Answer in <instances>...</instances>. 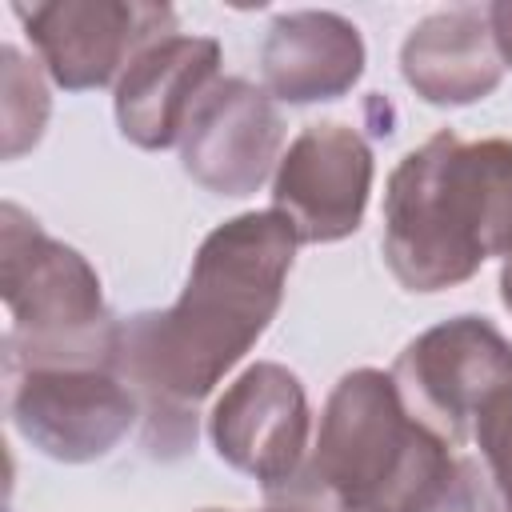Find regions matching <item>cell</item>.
Wrapping results in <instances>:
<instances>
[{
    "instance_id": "1",
    "label": "cell",
    "mask_w": 512,
    "mask_h": 512,
    "mask_svg": "<svg viewBox=\"0 0 512 512\" xmlns=\"http://www.w3.org/2000/svg\"><path fill=\"white\" fill-rule=\"evenodd\" d=\"M296 232L276 212L216 224L188 268L176 304L120 320L112 368L160 416H188L268 332L284 300Z\"/></svg>"
},
{
    "instance_id": "2",
    "label": "cell",
    "mask_w": 512,
    "mask_h": 512,
    "mask_svg": "<svg viewBox=\"0 0 512 512\" xmlns=\"http://www.w3.org/2000/svg\"><path fill=\"white\" fill-rule=\"evenodd\" d=\"M384 264L408 292H444L512 256V140L436 132L384 188Z\"/></svg>"
},
{
    "instance_id": "3",
    "label": "cell",
    "mask_w": 512,
    "mask_h": 512,
    "mask_svg": "<svg viewBox=\"0 0 512 512\" xmlns=\"http://www.w3.org/2000/svg\"><path fill=\"white\" fill-rule=\"evenodd\" d=\"M452 448L412 416L392 372L352 368L328 392L300 472L264 500L280 512H424L456 468Z\"/></svg>"
},
{
    "instance_id": "4",
    "label": "cell",
    "mask_w": 512,
    "mask_h": 512,
    "mask_svg": "<svg viewBox=\"0 0 512 512\" xmlns=\"http://www.w3.org/2000/svg\"><path fill=\"white\" fill-rule=\"evenodd\" d=\"M0 296L8 308L4 368H112L120 320L96 268L48 236L20 204H0Z\"/></svg>"
},
{
    "instance_id": "5",
    "label": "cell",
    "mask_w": 512,
    "mask_h": 512,
    "mask_svg": "<svg viewBox=\"0 0 512 512\" xmlns=\"http://www.w3.org/2000/svg\"><path fill=\"white\" fill-rule=\"evenodd\" d=\"M404 404L448 444H464L476 412L512 384V340L488 316H452L420 332L392 364Z\"/></svg>"
},
{
    "instance_id": "6",
    "label": "cell",
    "mask_w": 512,
    "mask_h": 512,
    "mask_svg": "<svg viewBox=\"0 0 512 512\" xmlns=\"http://www.w3.org/2000/svg\"><path fill=\"white\" fill-rule=\"evenodd\" d=\"M140 396L116 368L8 372V420L44 456L88 464L108 456L136 424Z\"/></svg>"
},
{
    "instance_id": "7",
    "label": "cell",
    "mask_w": 512,
    "mask_h": 512,
    "mask_svg": "<svg viewBox=\"0 0 512 512\" xmlns=\"http://www.w3.org/2000/svg\"><path fill=\"white\" fill-rule=\"evenodd\" d=\"M12 12L64 92L120 84L144 48L176 32V12L144 0H44Z\"/></svg>"
},
{
    "instance_id": "8",
    "label": "cell",
    "mask_w": 512,
    "mask_h": 512,
    "mask_svg": "<svg viewBox=\"0 0 512 512\" xmlns=\"http://www.w3.org/2000/svg\"><path fill=\"white\" fill-rule=\"evenodd\" d=\"M312 412L296 372L276 360L248 364L212 404L208 436L216 456L260 480L264 492L288 484L308 456Z\"/></svg>"
},
{
    "instance_id": "9",
    "label": "cell",
    "mask_w": 512,
    "mask_h": 512,
    "mask_svg": "<svg viewBox=\"0 0 512 512\" xmlns=\"http://www.w3.org/2000/svg\"><path fill=\"white\" fill-rule=\"evenodd\" d=\"M372 172V148L352 124H308L276 164L272 208L300 244H336L360 228Z\"/></svg>"
},
{
    "instance_id": "10",
    "label": "cell",
    "mask_w": 512,
    "mask_h": 512,
    "mask_svg": "<svg viewBox=\"0 0 512 512\" xmlns=\"http://www.w3.org/2000/svg\"><path fill=\"white\" fill-rule=\"evenodd\" d=\"M284 144V120L268 96L244 76L216 80L192 108L180 132L184 172L212 196H252L276 176Z\"/></svg>"
},
{
    "instance_id": "11",
    "label": "cell",
    "mask_w": 512,
    "mask_h": 512,
    "mask_svg": "<svg viewBox=\"0 0 512 512\" xmlns=\"http://www.w3.org/2000/svg\"><path fill=\"white\" fill-rule=\"evenodd\" d=\"M220 40L164 36L144 48L116 84V124L136 148H172L196 100L220 80Z\"/></svg>"
},
{
    "instance_id": "12",
    "label": "cell",
    "mask_w": 512,
    "mask_h": 512,
    "mask_svg": "<svg viewBox=\"0 0 512 512\" xmlns=\"http://www.w3.org/2000/svg\"><path fill=\"white\" fill-rule=\"evenodd\" d=\"M368 52L360 28L324 8L280 12L260 44V76L268 96L284 104H320L356 88Z\"/></svg>"
},
{
    "instance_id": "13",
    "label": "cell",
    "mask_w": 512,
    "mask_h": 512,
    "mask_svg": "<svg viewBox=\"0 0 512 512\" xmlns=\"http://www.w3.org/2000/svg\"><path fill=\"white\" fill-rule=\"evenodd\" d=\"M404 84L436 108H464L500 88L504 64L492 44L488 4H456L428 12L400 44Z\"/></svg>"
},
{
    "instance_id": "14",
    "label": "cell",
    "mask_w": 512,
    "mask_h": 512,
    "mask_svg": "<svg viewBox=\"0 0 512 512\" xmlns=\"http://www.w3.org/2000/svg\"><path fill=\"white\" fill-rule=\"evenodd\" d=\"M52 96L36 60H28L16 44H0V136L4 160L24 156L48 124Z\"/></svg>"
},
{
    "instance_id": "15",
    "label": "cell",
    "mask_w": 512,
    "mask_h": 512,
    "mask_svg": "<svg viewBox=\"0 0 512 512\" xmlns=\"http://www.w3.org/2000/svg\"><path fill=\"white\" fill-rule=\"evenodd\" d=\"M472 440L480 448L484 472L500 496V508L512 512V384L500 388L472 420Z\"/></svg>"
},
{
    "instance_id": "16",
    "label": "cell",
    "mask_w": 512,
    "mask_h": 512,
    "mask_svg": "<svg viewBox=\"0 0 512 512\" xmlns=\"http://www.w3.org/2000/svg\"><path fill=\"white\" fill-rule=\"evenodd\" d=\"M424 512H504V508H500V496L488 472L472 456H456L452 476L444 480V488L432 496Z\"/></svg>"
},
{
    "instance_id": "17",
    "label": "cell",
    "mask_w": 512,
    "mask_h": 512,
    "mask_svg": "<svg viewBox=\"0 0 512 512\" xmlns=\"http://www.w3.org/2000/svg\"><path fill=\"white\" fill-rule=\"evenodd\" d=\"M488 28H492V44L500 52V64L512 68V0L488 4Z\"/></svg>"
},
{
    "instance_id": "18",
    "label": "cell",
    "mask_w": 512,
    "mask_h": 512,
    "mask_svg": "<svg viewBox=\"0 0 512 512\" xmlns=\"http://www.w3.org/2000/svg\"><path fill=\"white\" fill-rule=\"evenodd\" d=\"M500 300H504V308L512 312V256H508L504 268H500Z\"/></svg>"
},
{
    "instance_id": "19",
    "label": "cell",
    "mask_w": 512,
    "mask_h": 512,
    "mask_svg": "<svg viewBox=\"0 0 512 512\" xmlns=\"http://www.w3.org/2000/svg\"><path fill=\"white\" fill-rule=\"evenodd\" d=\"M200 512H232V508H200ZM264 512H280V508H264Z\"/></svg>"
}]
</instances>
